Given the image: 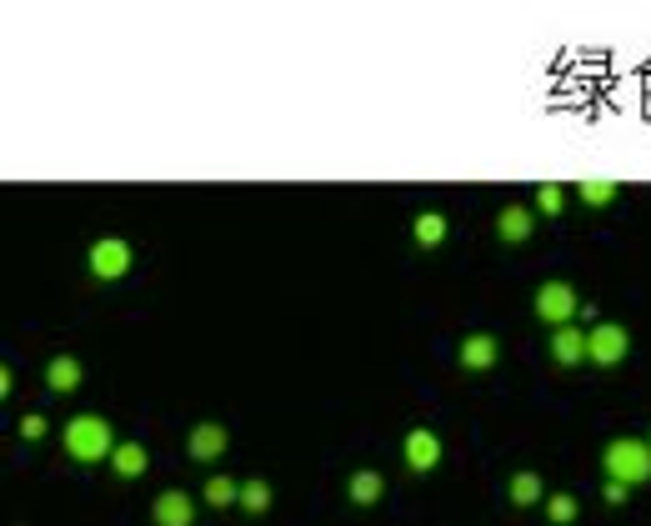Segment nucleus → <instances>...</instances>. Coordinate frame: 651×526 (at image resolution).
Masks as SVG:
<instances>
[{
  "label": "nucleus",
  "instance_id": "nucleus-1",
  "mask_svg": "<svg viewBox=\"0 0 651 526\" xmlns=\"http://www.w3.org/2000/svg\"><path fill=\"white\" fill-rule=\"evenodd\" d=\"M60 446H66V456L71 461H81V467H101V461H111L116 456V426H111L106 417H95V411H81V417H71L66 426H60Z\"/></svg>",
  "mask_w": 651,
  "mask_h": 526
},
{
  "label": "nucleus",
  "instance_id": "nucleus-2",
  "mask_svg": "<svg viewBox=\"0 0 651 526\" xmlns=\"http://www.w3.org/2000/svg\"><path fill=\"white\" fill-rule=\"evenodd\" d=\"M602 471L606 481H621V487H647L651 481V442L647 436H616V442H606L602 452Z\"/></svg>",
  "mask_w": 651,
  "mask_h": 526
},
{
  "label": "nucleus",
  "instance_id": "nucleus-3",
  "mask_svg": "<svg viewBox=\"0 0 651 526\" xmlns=\"http://www.w3.org/2000/svg\"><path fill=\"white\" fill-rule=\"evenodd\" d=\"M532 312L542 326H551V331H561V326H577L581 316V301H577V287L571 281H542L532 296Z\"/></svg>",
  "mask_w": 651,
  "mask_h": 526
},
{
  "label": "nucleus",
  "instance_id": "nucleus-4",
  "mask_svg": "<svg viewBox=\"0 0 651 526\" xmlns=\"http://www.w3.org/2000/svg\"><path fill=\"white\" fill-rule=\"evenodd\" d=\"M631 356V331L627 326H616V322H596L592 331H586V361L602 371L621 366V361Z\"/></svg>",
  "mask_w": 651,
  "mask_h": 526
},
{
  "label": "nucleus",
  "instance_id": "nucleus-5",
  "mask_svg": "<svg viewBox=\"0 0 651 526\" xmlns=\"http://www.w3.org/2000/svg\"><path fill=\"white\" fill-rule=\"evenodd\" d=\"M130 261H136V252H130L126 236H101L91 246V256H85L95 281H120V276H130Z\"/></svg>",
  "mask_w": 651,
  "mask_h": 526
},
{
  "label": "nucleus",
  "instance_id": "nucleus-6",
  "mask_svg": "<svg viewBox=\"0 0 651 526\" xmlns=\"http://www.w3.org/2000/svg\"><path fill=\"white\" fill-rule=\"evenodd\" d=\"M402 456H406V471H416V477H431V471L441 467V456H446V446H441V431L431 426H411L402 442Z\"/></svg>",
  "mask_w": 651,
  "mask_h": 526
},
{
  "label": "nucleus",
  "instance_id": "nucleus-7",
  "mask_svg": "<svg viewBox=\"0 0 651 526\" xmlns=\"http://www.w3.org/2000/svg\"><path fill=\"white\" fill-rule=\"evenodd\" d=\"M225 446H231V431H225L221 421H196V426L186 431V456L190 461H201V467L221 461Z\"/></svg>",
  "mask_w": 651,
  "mask_h": 526
},
{
  "label": "nucleus",
  "instance_id": "nucleus-8",
  "mask_svg": "<svg viewBox=\"0 0 651 526\" xmlns=\"http://www.w3.org/2000/svg\"><path fill=\"white\" fill-rule=\"evenodd\" d=\"M151 522L155 526H196V496L181 491V487L161 491V496L151 502Z\"/></svg>",
  "mask_w": 651,
  "mask_h": 526
},
{
  "label": "nucleus",
  "instance_id": "nucleus-9",
  "mask_svg": "<svg viewBox=\"0 0 651 526\" xmlns=\"http://www.w3.org/2000/svg\"><path fill=\"white\" fill-rule=\"evenodd\" d=\"M456 361H462V371H491L501 361V341L491 331H472V336H462Z\"/></svg>",
  "mask_w": 651,
  "mask_h": 526
},
{
  "label": "nucleus",
  "instance_id": "nucleus-10",
  "mask_svg": "<svg viewBox=\"0 0 651 526\" xmlns=\"http://www.w3.org/2000/svg\"><path fill=\"white\" fill-rule=\"evenodd\" d=\"M532 231H536V211H532V206H501V211H497L501 246H526Z\"/></svg>",
  "mask_w": 651,
  "mask_h": 526
},
{
  "label": "nucleus",
  "instance_id": "nucleus-11",
  "mask_svg": "<svg viewBox=\"0 0 651 526\" xmlns=\"http://www.w3.org/2000/svg\"><path fill=\"white\" fill-rule=\"evenodd\" d=\"M81 382H85V366L71 356V351H60V356L46 361V391L71 396V391H81Z\"/></svg>",
  "mask_w": 651,
  "mask_h": 526
},
{
  "label": "nucleus",
  "instance_id": "nucleus-12",
  "mask_svg": "<svg viewBox=\"0 0 651 526\" xmlns=\"http://www.w3.org/2000/svg\"><path fill=\"white\" fill-rule=\"evenodd\" d=\"M381 496H386V477H381V471L361 467V471H351V477H346V502H351V506H361V512H367V506H376Z\"/></svg>",
  "mask_w": 651,
  "mask_h": 526
},
{
  "label": "nucleus",
  "instance_id": "nucleus-13",
  "mask_svg": "<svg viewBox=\"0 0 651 526\" xmlns=\"http://www.w3.org/2000/svg\"><path fill=\"white\" fill-rule=\"evenodd\" d=\"M507 502L521 506V512H532V506H546V481H542V471H511Z\"/></svg>",
  "mask_w": 651,
  "mask_h": 526
},
{
  "label": "nucleus",
  "instance_id": "nucleus-14",
  "mask_svg": "<svg viewBox=\"0 0 651 526\" xmlns=\"http://www.w3.org/2000/svg\"><path fill=\"white\" fill-rule=\"evenodd\" d=\"M551 361H557V366H581V361H586V326H561V331H551Z\"/></svg>",
  "mask_w": 651,
  "mask_h": 526
},
{
  "label": "nucleus",
  "instance_id": "nucleus-15",
  "mask_svg": "<svg viewBox=\"0 0 651 526\" xmlns=\"http://www.w3.org/2000/svg\"><path fill=\"white\" fill-rule=\"evenodd\" d=\"M146 467H151V452H146L141 442H120V446H116V456H111V471H116L120 481L146 477Z\"/></svg>",
  "mask_w": 651,
  "mask_h": 526
},
{
  "label": "nucleus",
  "instance_id": "nucleus-16",
  "mask_svg": "<svg viewBox=\"0 0 651 526\" xmlns=\"http://www.w3.org/2000/svg\"><path fill=\"white\" fill-rule=\"evenodd\" d=\"M571 191L581 196V206H592V211H606V206L616 201V191H621V186H616L612 176H581Z\"/></svg>",
  "mask_w": 651,
  "mask_h": 526
},
{
  "label": "nucleus",
  "instance_id": "nucleus-17",
  "mask_svg": "<svg viewBox=\"0 0 651 526\" xmlns=\"http://www.w3.org/2000/svg\"><path fill=\"white\" fill-rule=\"evenodd\" d=\"M206 506H211V512H225V506H241V481L236 477H225V471H211V477H206Z\"/></svg>",
  "mask_w": 651,
  "mask_h": 526
},
{
  "label": "nucleus",
  "instance_id": "nucleus-18",
  "mask_svg": "<svg viewBox=\"0 0 651 526\" xmlns=\"http://www.w3.org/2000/svg\"><path fill=\"white\" fill-rule=\"evenodd\" d=\"M271 502H276V491H271V481H266V477L241 481V506H236L241 516H266V512H271Z\"/></svg>",
  "mask_w": 651,
  "mask_h": 526
},
{
  "label": "nucleus",
  "instance_id": "nucleus-19",
  "mask_svg": "<svg viewBox=\"0 0 651 526\" xmlns=\"http://www.w3.org/2000/svg\"><path fill=\"white\" fill-rule=\"evenodd\" d=\"M446 231L451 226H446V215H441V211H421L411 221V241L421 246V252H437L441 241H446Z\"/></svg>",
  "mask_w": 651,
  "mask_h": 526
},
{
  "label": "nucleus",
  "instance_id": "nucleus-20",
  "mask_svg": "<svg viewBox=\"0 0 651 526\" xmlns=\"http://www.w3.org/2000/svg\"><path fill=\"white\" fill-rule=\"evenodd\" d=\"M577 516H581V502L571 491H551V496H546V522L551 526H571Z\"/></svg>",
  "mask_w": 651,
  "mask_h": 526
},
{
  "label": "nucleus",
  "instance_id": "nucleus-21",
  "mask_svg": "<svg viewBox=\"0 0 651 526\" xmlns=\"http://www.w3.org/2000/svg\"><path fill=\"white\" fill-rule=\"evenodd\" d=\"M561 206H567V186H561V180H542V186H536V211L561 215Z\"/></svg>",
  "mask_w": 651,
  "mask_h": 526
},
{
  "label": "nucleus",
  "instance_id": "nucleus-22",
  "mask_svg": "<svg viewBox=\"0 0 651 526\" xmlns=\"http://www.w3.org/2000/svg\"><path fill=\"white\" fill-rule=\"evenodd\" d=\"M15 431H21V442H40V436L50 431V421L40 417V411H25V417H21V426H15Z\"/></svg>",
  "mask_w": 651,
  "mask_h": 526
},
{
  "label": "nucleus",
  "instance_id": "nucleus-23",
  "mask_svg": "<svg viewBox=\"0 0 651 526\" xmlns=\"http://www.w3.org/2000/svg\"><path fill=\"white\" fill-rule=\"evenodd\" d=\"M627 496H631V487H621V481H606V487H602L606 506H627Z\"/></svg>",
  "mask_w": 651,
  "mask_h": 526
},
{
  "label": "nucleus",
  "instance_id": "nucleus-24",
  "mask_svg": "<svg viewBox=\"0 0 651 526\" xmlns=\"http://www.w3.org/2000/svg\"><path fill=\"white\" fill-rule=\"evenodd\" d=\"M647 442H651V436H647Z\"/></svg>",
  "mask_w": 651,
  "mask_h": 526
}]
</instances>
